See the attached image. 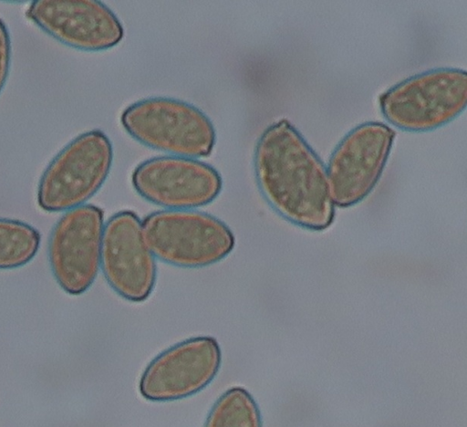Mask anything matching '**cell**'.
<instances>
[{
    "mask_svg": "<svg viewBox=\"0 0 467 427\" xmlns=\"http://www.w3.org/2000/svg\"><path fill=\"white\" fill-rule=\"evenodd\" d=\"M204 427H262L260 410L245 389L234 387L213 404Z\"/></svg>",
    "mask_w": 467,
    "mask_h": 427,
    "instance_id": "cell-12",
    "label": "cell"
},
{
    "mask_svg": "<svg viewBox=\"0 0 467 427\" xmlns=\"http://www.w3.org/2000/svg\"><path fill=\"white\" fill-rule=\"evenodd\" d=\"M100 267L108 284L126 300L139 303L151 294L157 274L155 256L135 213L119 212L105 224Z\"/></svg>",
    "mask_w": 467,
    "mask_h": 427,
    "instance_id": "cell-9",
    "label": "cell"
},
{
    "mask_svg": "<svg viewBox=\"0 0 467 427\" xmlns=\"http://www.w3.org/2000/svg\"><path fill=\"white\" fill-rule=\"evenodd\" d=\"M254 169L262 195L283 218L313 231L333 223L335 203L327 169L288 120L275 122L262 133Z\"/></svg>",
    "mask_w": 467,
    "mask_h": 427,
    "instance_id": "cell-1",
    "label": "cell"
},
{
    "mask_svg": "<svg viewBox=\"0 0 467 427\" xmlns=\"http://www.w3.org/2000/svg\"><path fill=\"white\" fill-rule=\"evenodd\" d=\"M144 240L153 255L167 264L197 268L213 265L234 249L231 229L218 218L193 210H163L141 222Z\"/></svg>",
    "mask_w": 467,
    "mask_h": 427,
    "instance_id": "cell-2",
    "label": "cell"
},
{
    "mask_svg": "<svg viewBox=\"0 0 467 427\" xmlns=\"http://www.w3.org/2000/svg\"><path fill=\"white\" fill-rule=\"evenodd\" d=\"M467 103V74L460 68H435L412 76L385 91L380 110L392 125L426 131L455 119Z\"/></svg>",
    "mask_w": 467,
    "mask_h": 427,
    "instance_id": "cell-4",
    "label": "cell"
},
{
    "mask_svg": "<svg viewBox=\"0 0 467 427\" xmlns=\"http://www.w3.org/2000/svg\"><path fill=\"white\" fill-rule=\"evenodd\" d=\"M26 16L60 43L84 51L111 48L123 37L118 17L96 0H36Z\"/></svg>",
    "mask_w": 467,
    "mask_h": 427,
    "instance_id": "cell-11",
    "label": "cell"
},
{
    "mask_svg": "<svg viewBox=\"0 0 467 427\" xmlns=\"http://www.w3.org/2000/svg\"><path fill=\"white\" fill-rule=\"evenodd\" d=\"M102 210L83 204L57 221L48 242V260L61 288L74 296L87 291L100 268L104 231Z\"/></svg>",
    "mask_w": 467,
    "mask_h": 427,
    "instance_id": "cell-6",
    "label": "cell"
},
{
    "mask_svg": "<svg viewBox=\"0 0 467 427\" xmlns=\"http://www.w3.org/2000/svg\"><path fill=\"white\" fill-rule=\"evenodd\" d=\"M395 132L382 122H366L337 144L327 169L335 205H354L373 190L389 155Z\"/></svg>",
    "mask_w": 467,
    "mask_h": 427,
    "instance_id": "cell-7",
    "label": "cell"
},
{
    "mask_svg": "<svg viewBox=\"0 0 467 427\" xmlns=\"http://www.w3.org/2000/svg\"><path fill=\"white\" fill-rule=\"evenodd\" d=\"M39 245L36 229L21 221L0 218V269L25 266L36 255Z\"/></svg>",
    "mask_w": 467,
    "mask_h": 427,
    "instance_id": "cell-13",
    "label": "cell"
},
{
    "mask_svg": "<svg viewBox=\"0 0 467 427\" xmlns=\"http://www.w3.org/2000/svg\"><path fill=\"white\" fill-rule=\"evenodd\" d=\"M126 131L141 144L175 156L211 154L215 130L196 107L171 98H149L130 105L121 115Z\"/></svg>",
    "mask_w": 467,
    "mask_h": 427,
    "instance_id": "cell-3",
    "label": "cell"
},
{
    "mask_svg": "<svg viewBox=\"0 0 467 427\" xmlns=\"http://www.w3.org/2000/svg\"><path fill=\"white\" fill-rule=\"evenodd\" d=\"M222 352L209 336L191 338L155 357L140 380V392L152 401L183 399L204 389L216 376Z\"/></svg>",
    "mask_w": 467,
    "mask_h": 427,
    "instance_id": "cell-10",
    "label": "cell"
},
{
    "mask_svg": "<svg viewBox=\"0 0 467 427\" xmlns=\"http://www.w3.org/2000/svg\"><path fill=\"white\" fill-rule=\"evenodd\" d=\"M112 161V145L103 131L78 135L44 171L37 189L39 206L60 212L83 205L106 181Z\"/></svg>",
    "mask_w": 467,
    "mask_h": 427,
    "instance_id": "cell-5",
    "label": "cell"
},
{
    "mask_svg": "<svg viewBox=\"0 0 467 427\" xmlns=\"http://www.w3.org/2000/svg\"><path fill=\"white\" fill-rule=\"evenodd\" d=\"M136 192L168 210H192L212 203L223 181L211 165L193 158L160 156L140 163L132 173Z\"/></svg>",
    "mask_w": 467,
    "mask_h": 427,
    "instance_id": "cell-8",
    "label": "cell"
},
{
    "mask_svg": "<svg viewBox=\"0 0 467 427\" xmlns=\"http://www.w3.org/2000/svg\"><path fill=\"white\" fill-rule=\"evenodd\" d=\"M11 57V44L8 30L0 19V92L6 81Z\"/></svg>",
    "mask_w": 467,
    "mask_h": 427,
    "instance_id": "cell-14",
    "label": "cell"
}]
</instances>
